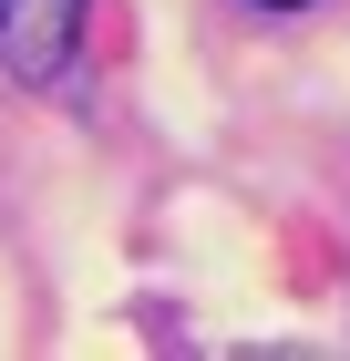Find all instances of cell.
<instances>
[{
	"label": "cell",
	"mask_w": 350,
	"mask_h": 361,
	"mask_svg": "<svg viewBox=\"0 0 350 361\" xmlns=\"http://www.w3.org/2000/svg\"><path fill=\"white\" fill-rule=\"evenodd\" d=\"M268 11H299V0H268Z\"/></svg>",
	"instance_id": "2"
},
{
	"label": "cell",
	"mask_w": 350,
	"mask_h": 361,
	"mask_svg": "<svg viewBox=\"0 0 350 361\" xmlns=\"http://www.w3.org/2000/svg\"><path fill=\"white\" fill-rule=\"evenodd\" d=\"M0 52L21 83H62L82 52V0H0Z\"/></svg>",
	"instance_id": "1"
}]
</instances>
